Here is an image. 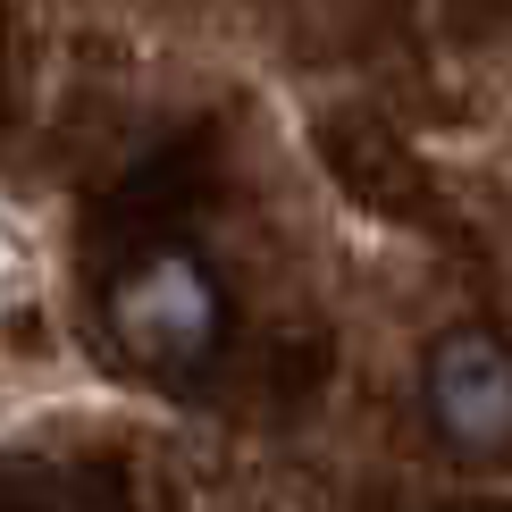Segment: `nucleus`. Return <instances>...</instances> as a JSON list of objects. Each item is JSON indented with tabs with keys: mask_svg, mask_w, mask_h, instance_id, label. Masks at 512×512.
I'll return each mask as SVG.
<instances>
[{
	"mask_svg": "<svg viewBox=\"0 0 512 512\" xmlns=\"http://www.w3.org/2000/svg\"><path fill=\"white\" fill-rule=\"evenodd\" d=\"M210 328H219V303H210V277L194 261H152L143 277L118 286V336L152 361L202 353Z\"/></svg>",
	"mask_w": 512,
	"mask_h": 512,
	"instance_id": "f257e3e1",
	"label": "nucleus"
},
{
	"mask_svg": "<svg viewBox=\"0 0 512 512\" xmlns=\"http://www.w3.org/2000/svg\"><path fill=\"white\" fill-rule=\"evenodd\" d=\"M429 395H437V420H445L454 445L496 454V445L512 437V370H504L496 336H454V345H437Z\"/></svg>",
	"mask_w": 512,
	"mask_h": 512,
	"instance_id": "f03ea898",
	"label": "nucleus"
},
{
	"mask_svg": "<svg viewBox=\"0 0 512 512\" xmlns=\"http://www.w3.org/2000/svg\"><path fill=\"white\" fill-rule=\"evenodd\" d=\"M34 294V244L17 236V219L0 210V311H17Z\"/></svg>",
	"mask_w": 512,
	"mask_h": 512,
	"instance_id": "7ed1b4c3",
	"label": "nucleus"
}]
</instances>
